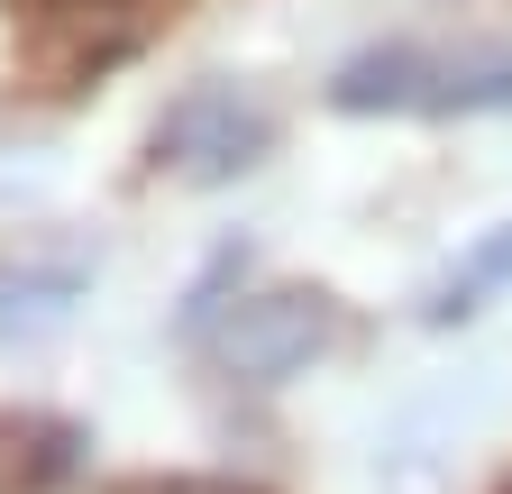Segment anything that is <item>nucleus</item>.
<instances>
[{
    "instance_id": "obj_1",
    "label": "nucleus",
    "mask_w": 512,
    "mask_h": 494,
    "mask_svg": "<svg viewBox=\"0 0 512 494\" xmlns=\"http://www.w3.org/2000/svg\"><path fill=\"white\" fill-rule=\"evenodd\" d=\"M330 110L348 119H503L512 55H430V46H366L330 74Z\"/></svg>"
},
{
    "instance_id": "obj_2",
    "label": "nucleus",
    "mask_w": 512,
    "mask_h": 494,
    "mask_svg": "<svg viewBox=\"0 0 512 494\" xmlns=\"http://www.w3.org/2000/svg\"><path fill=\"white\" fill-rule=\"evenodd\" d=\"M275 119L256 110L238 83H192L165 119H156V174L192 183V193H220V183H238L256 156H266Z\"/></svg>"
},
{
    "instance_id": "obj_3",
    "label": "nucleus",
    "mask_w": 512,
    "mask_h": 494,
    "mask_svg": "<svg viewBox=\"0 0 512 494\" xmlns=\"http://www.w3.org/2000/svg\"><path fill=\"white\" fill-rule=\"evenodd\" d=\"M330 339H339L330 293H247V302H229L220 330H211V348H220V366H229L238 385H284Z\"/></svg>"
},
{
    "instance_id": "obj_4",
    "label": "nucleus",
    "mask_w": 512,
    "mask_h": 494,
    "mask_svg": "<svg viewBox=\"0 0 512 494\" xmlns=\"http://www.w3.org/2000/svg\"><path fill=\"white\" fill-rule=\"evenodd\" d=\"M92 293V257H46V266H0V339L55 330Z\"/></svg>"
},
{
    "instance_id": "obj_5",
    "label": "nucleus",
    "mask_w": 512,
    "mask_h": 494,
    "mask_svg": "<svg viewBox=\"0 0 512 494\" xmlns=\"http://www.w3.org/2000/svg\"><path fill=\"white\" fill-rule=\"evenodd\" d=\"M503 284H512V220H503V229H485V238L467 247V257H458V266H448V275L430 284V302H421V321H439V330H448V321H467V312H485V302H494Z\"/></svg>"
},
{
    "instance_id": "obj_6",
    "label": "nucleus",
    "mask_w": 512,
    "mask_h": 494,
    "mask_svg": "<svg viewBox=\"0 0 512 494\" xmlns=\"http://www.w3.org/2000/svg\"><path fill=\"white\" fill-rule=\"evenodd\" d=\"M119 494H238V485H211V476H147V485H119Z\"/></svg>"
}]
</instances>
